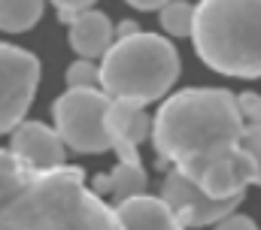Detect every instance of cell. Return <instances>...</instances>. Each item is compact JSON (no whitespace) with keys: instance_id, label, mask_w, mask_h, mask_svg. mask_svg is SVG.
Returning <instances> with one entry per match:
<instances>
[{"instance_id":"1","label":"cell","mask_w":261,"mask_h":230,"mask_svg":"<svg viewBox=\"0 0 261 230\" xmlns=\"http://www.w3.org/2000/svg\"><path fill=\"white\" fill-rule=\"evenodd\" d=\"M243 130L246 121L237 109V97L225 88H186L167 97L152 121L161 161H170L195 182L213 161L240 146Z\"/></svg>"},{"instance_id":"2","label":"cell","mask_w":261,"mask_h":230,"mask_svg":"<svg viewBox=\"0 0 261 230\" xmlns=\"http://www.w3.org/2000/svg\"><path fill=\"white\" fill-rule=\"evenodd\" d=\"M0 227H122L113 206L85 185L79 167L37 170L0 209Z\"/></svg>"},{"instance_id":"3","label":"cell","mask_w":261,"mask_h":230,"mask_svg":"<svg viewBox=\"0 0 261 230\" xmlns=\"http://www.w3.org/2000/svg\"><path fill=\"white\" fill-rule=\"evenodd\" d=\"M197 58L237 79L261 76V0H200L192 27Z\"/></svg>"},{"instance_id":"4","label":"cell","mask_w":261,"mask_h":230,"mask_svg":"<svg viewBox=\"0 0 261 230\" xmlns=\"http://www.w3.org/2000/svg\"><path fill=\"white\" fill-rule=\"evenodd\" d=\"M179 79V55L158 34H130L116 40L100 64V85L110 97L152 103Z\"/></svg>"},{"instance_id":"5","label":"cell","mask_w":261,"mask_h":230,"mask_svg":"<svg viewBox=\"0 0 261 230\" xmlns=\"http://www.w3.org/2000/svg\"><path fill=\"white\" fill-rule=\"evenodd\" d=\"M113 97L97 88H67L55 100V127L67 149L82 155H100L113 149V133L107 124Z\"/></svg>"},{"instance_id":"6","label":"cell","mask_w":261,"mask_h":230,"mask_svg":"<svg viewBox=\"0 0 261 230\" xmlns=\"http://www.w3.org/2000/svg\"><path fill=\"white\" fill-rule=\"evenodd\" d=\"M40 85V61L28 49L0 43V133H9L28 112Z\"/></svg>"},{"instance_id":"7","label":"cell","mask_w":261,"mask_h":230,"mask_svg":"<svg viewBox=\"0 0 261 230\" xmlns=\"http://www.w3.org/2000/svg\"><path fill=\"white\" fill-rule=\"evenodd\" d=\"M161 197L167 200L176 227H203V224H219L228 212L237 209L240 197H213L200 188V182H195L192 176H186L182 170L167 172L164 185H161Z\"/></svg>"},{"instance_id":"8","label":"cell","mask_w":261,"mask_h":230,"mask_svg":"<svg viewBox=\"0 0 261 230\" xmlns=\"http://www.w3.org/2000/svg\"><path fill=\"white\" fill-rule=\"evenodd\" d=\"M24 164L34 170H52L61 167L67 158V142L61 139L58 127H46L43 121H18L12 127V146H9Z\"/></svg>"},{"instance_id":"9","label":"cell","mask_w":261,"mask_h":230,"mask_svg":"<svg viewBox=\"0 0 261 230\" xmlns=\"http://www.w3.org/2000/svg\"><path fill=\"white\" fill-rule=\"evenodd\" d=\"M197 182L213 197H240L246 194V185H255V158L243 146H237L225 158L213 161Z\"/></svg>"},{"instance_id":"10","label":"cell","mask_w":261,"mask_h":230,"mask_svg":"<svg viewBox=\"0 0 261 230\" xmlns=\"http://www.w3.org/2000/svg\"><path fill=\"white\" fill-rule=\"evenodd\" d=\"M113 37H116L113 21L91 6L70 21V46L79 58H103L113 46Z\"/></svg>"},{"instance_id":"11","label":"cell","mask_w":261,"mask_h":230,"mask_svg":"<svg viewBox=\"0 0 261 230\" xmlns=\"http://www.w3.org/2000/svg\"><path fill=\"white\" fill-rule=\"evenodd\" d=\"M116 215H119L122 227H155V230L176 227V218H173L164 197H149V194L125 197V200H119Z\"/></svg>"},{"instance_id":"12","label":"cell","mask_w":261,"mask_h":230,"mask_svg":"<svg viewBox=\"0 0 261 230\" xmlns=\"http://www.w3.org/2000/svg\"><path fill=\"white\" fill-rule=\"evenodd\" d=\"M146 103L140 100H125V97H113L110 103V112H107V124H110V133L113 139L122 136V139H130V142H143L149 133H152V121L143 109Z\"/></svg>"},{"instance_id":"13","label":"cell","mask_w":261,"mask_h":230,"mask_svg":"<svg viewBox=\"0 0 261 230\" xmlns=\"http://www.w3.org/2000/svg\"><path fill=\"white\" fill-rule=\"evenodd\" d=\"M43 15V0H0V31H31Z\"/></svg>"},{"instance_id":"14","label":"cell","mask_w":261,"mask_h":230,"mask_svg":"<svg viewBox=\"0 0 261 230\" xmlns=\"http://www.w3.org/2000/svg\"><path fill=\"white\" fill-rule=\"evenodd\" d=\"M34 172L37 170H34L31 164H24L12 149H6V152L0 149V209L24 188V182H28Z\"/></svg>"},{"instance_id":"15","label":"cell","mask_w":261,"mask_h":230,"mask_svg":"<svg viewBox=\"0 0 261 230\" xmlns=\"http://www.w3.org/2000/svg\"><path fill=\"white\" fill-rule=\"evenodd\" d=\"M146 191V170L140 164H125L119 161V167L110 172V194L116 200H125L134 194H143Z\"/></svg>"},{"instance_id":"16","label":"cell","mask_w":261,"mask_h":230,"mask_svg":"<svg viewBox=\"0 0 261 230\" xmlns=\"http://www.w3.org/2000/svg\"><path fill=\"white\" fill-rule=\"evenodd\" d=\"M161 27L170 34V37H192V27H195V6L186 3V0H167L161 6Z\"/></svg>"},{"instance_id":"17","label":"cell","mask_w":261,"mask_h":230,"mask_svg":"<svg viewBox=\"0 0 261 230\" xmlns=\"http://www.w3.org/2000/svg\"><path fill=\"white\" fill-rule=\"evenodd\" d=\"M100 85V67L94 58H79L67 67V88H97Z\"/></svg>"},{"instance_id":"18","label":"cell","mask_w":261,"mask_h":230,"mask_svg":"<svg viewBox=\"0 0 261 230\" xmlns=\"http://www.w3.org/2000/svg\"><path fill=\"white\" fill-rule=\"evenodd\" d=\"M240 146H243V149L255 158V185H261V121H255V124H246Z\"/></svg>"},{"instance_id":"19","label":"cell","mask_w":261,"mask_h":230,"mask_svg":"<svg viewBox=\"0 0 261 230\" xmlns=\"http://www.w3.org/2000/svg\"><path fill=\"white\" fill-rule=\"evenodd\" d=\"M237 109H240V115H243L246 124H255V121H261V97L252 94V91L240 94V97H237Z\"/></svg>"},{"instance_id":"20","label":"cell","mask_w":261,"mask_h":230,"mask_svg":"<svg viewBox=\"0 0 261 230\" xmlns=\"http://www.w3.org/2000/svg\"><path fill=\"white\" fill-rule=\"evenodd\" d=\"M113 149H116L119 161H125V164H140V155H137V142L116 136V139H113Z\"/></svg>"},{"instance_id":"21","label":"cell","mask_w":261,"mask_h":230,"mask_svg":"<svg viewBox=\"0 0 261 230\" xmlns=\"http://www.w3.org/2000/svg\"><path fill=\"white\" fill-rule=\"evenodd\" d=\"M216 227H222V230H237V227H243V230H252L255 227V221L249 218V215H237V212H228Z\"/></svg>"},{"instance_id":"22","label":"cell","mask_w":261,"mask_h":230,"mask_svg":"<svg viewBox=\"0 0 261 230\" xmlns=\"http://www.w3.org/2000/svg\"><path fill=\"white\" fill-rule=\"evenodd\" d=\"M49 3H55L58 12H73V15H79L82 9L94 6V0H49Z\"/></svg>"},{"instance_id":"23","label":"cell","mask_w":261,"mask_h":230,"mask_svg":"<svg viewBox=\"0 0 261 230\" xmlns=\"http://www.w3.org/2000/svg\"><path fill=\"white\" fill-rule=\"evenodd\" d=\"M128 3L134 6V9H143V12H149V9H161L167 0H128Z\"/></svg>"},{"instance_id":"24","label":"cell","mask_w":261,"mask_h":230,"mask_svg":"<svg viewBox=\"0 0 261 230\" xmlns=\"http://www.w3.org/2000/svg\"><path fill=\"white\" fill-rule=\"evenodd\" d=\"M140 27L134 24V21H119V27H116V40H125V37H130V34H137Z\"/></svg>"}]
</instances>
